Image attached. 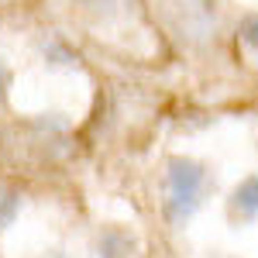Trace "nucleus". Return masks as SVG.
<instances>
[{"instance_id": "f257e3e1", "label": "nucleus", "mask_w": 258, "mask_h": 258, "mask_svg": "<svg viewBox=\"0 0 258 258\" xmlns=\"http://www.w3.org/2000/svg\"><path fill=\"white\" fill-rule=\"evenodd\" d=\"M210 186H214V179H210V169L203 162L186 159V155L169 159V165H165V189H169L165 217L172 224H186L203 207Z\"/></svg>"}, {"instance_id": "f03ea898", "label": "nucleus", "mask_w": 258, "mask_h": 258, "mask_svg": "<svg viewBox=\"0 0 258 258\" xmlns=\"http://www.w3.org/2000/svg\"><path fill=\"white\" fill-rule=\"evenodd\" d=\"M97 258H135L138 251V238L127 231V227H103L97 234Z\"/></svg>"}, {"instance_id": "7ed1b4c3", "label": "nucleus", "mask_w": 258, "mask_h": 258, "mask_svg": "<svg viewBox=\"0 0 258 258\" xmlns=\"http://www.w3.org/2000/svg\"><path fill=\"white\" fill-rule=\"evenodd\" d=\"M227 210L234 220H258V176H248L234 186Z\"/></svg>"}, {"instance_id": "20e7f679", "label": "nucleus", "mask_w": 258, "mask_h": 258, "mask_svg": "<svg viewBox=\"0 0 258 258\" xmlns=\"http://www.w3.org/2000/svg\"><path fill=\"white\" fill-rule=\"evenodd\" d=\"M41 55H45L48 66H55V69H62V66H76V52H73L62 38H48L45 45H41Z\"/></svg>"}, {"instance_id": "39448f33", "label": "nucleus", "mask_w": 258, "mask_h": 258, "mask_svg": "<svg viewBox=\"0 0 258 258\" xmlns=\"http://www.w3.org/2000/svg\"><path fill=\"white\" fill-rule=\"evenodd\" d=\"M21 214V197L14 189H0V231H7Z\"/></svg>"}, {"instance_id": "423d86ee", "label": "nucleus", "mask_w": 258, "mask_h": 258, "mask_svg": "<svg viewBox=\"0 0 258 258\" xmlns=\"http://www.w3.org/2000/svg\"><path fill=\"white\" fill-rule=\"evenodd\" d=\"M238 38L251 48V52H258V14H248V18L241 21L238 28Z\"/></svg>"}, {"instance_id": "0eeeda50", "label": "nucleus", "mask_w": 258, "mask_h": 258, "mask_svg": "<svg viewBox=\"0 0 258 258\" xmlns=\"http://www.w3.org/2000/svg\"><path fill=\"white\" fill-rule=\"evenodd\" d=\"M11 80H14V76H11V69L0 62V103L7 100V93H11Z\"/></svg>"}, {"instance_id": "6e6552de", "label": "nucleus", "mask_w": 258, "mask_h": 258, "mask_svg": "<svg viewBox=\"0 0 258 258\" xmlns=\"http://www.w3.org/2000/svg\"><path fill=\"white\" fill-rule=\"evenodd\" d=\"M48 258H69V255H62V251H52V255H48Z\"/></svg>"}]
</instances>
